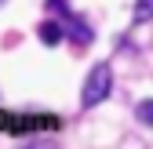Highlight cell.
<instances>
[{
	"label": "cell",
	"instance_id": "1",
	"mask_svg": "<svg viewBox=\"0 0 153 149\" xmlns=\"http://www.w3.org/2000/svg\"><path fill=\"white\" fill-rule=\"evenodd\" d=\"M109 91H113V69H109L106 62H99V66H91L88 80H84V91H80V105H84V109H91V105L106 102V98H109Z\"/></svg>",
	"mask_w": 153,
	"mask_h": 149
},
{
	"label": "cell",
	"instance_id": "5",
	"mask_svg": "<svg viewBox=\"0 0 153 149\" xmlns=\"http://www.w3.org/2000/svg\"><path fill=\"white\" fill-rule=\"evenodd\" d=\"M139 120H142V124H149V127H153V98H146V102H142V105H139Z\"/></svg>",
	"mask_w": 153,
	"mask_h": 149
},
{
	"label": "cell",
	"instance_id": "6",
	"mask_svg": "<svg viewBox=\"0 0 153 149\" xmlns=\"http://www.w3.org/2000/svg\"><path fill=\"white\" fill-rule=\"evenodd\" d=\"M0 4H4V0H0Z\"/></svg>",
	"mask_w": 153,
	"mask_h": 149
},
{
	"label": "cell",
	"instance_id": "4",
	"mask_svg": "<svg viewBox=\"0 0 153 149\" xmlns=\"http://www.w3.org/2000/svg\"><path fill=\"white\" fill-rule=\"evenodd\" d=\"M153 18V0H135V22H149Z\"/></svg>",
	"mask_w": 153,
	"mask_h": 149
},
{
	"label": "cell",
	"instance_id": "3",
	"mask_svg": "<svg viewBox=\"0 0 153 149\" xmlns=\"http://www.w3.org/2000/svg\"><path fill=\"white\" fill-rule=\"evenodd\" d=\"M66 36V22H59V18H48V22H40V40L48 44V47H55Z\"/></svg>",
	"mask_w": 153,
	"mask_h": 149
},
{
	"label": "cell",
	"instance_id": "2",
	"mask_svg": "<svg viewBox=\"0 0 153 149\" xmlns=\"http://www.w3.org/2000/svg\"><path fill=\"white\" fill-rule=\"evenodd\" d=\"M62 22H66V33L73 36V40H80V47H84V44H91V29H88V22H80V18H73L69 11L62 15Z\"/></svg>",
	"mask_w": 153,
	"mask_h": 149
}]
</instances>
